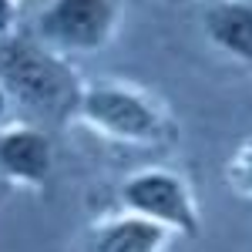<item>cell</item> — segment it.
Here are the masks:
<instances>
[{
  "label": "cell",
  "instance_id": "obj_1",
  "mask_svg": "<svg viewBox=\"0 0 252 252\" xmlns=\"http://www.w3.org/2000/svg\"><path fill=\"white\" fill-rule=\"evenodd\" d=\"M0 81L14 104L37 121H64L78 115L84 84L71 61L47 47L37 34H10L0 40Z\"/></svg>",
  "mask_w": 252,
  "mask_h": 252
},
{
  "label": "cell",
  "instance_id": "obj_2",
  "mask_svg": "<svg viewBox=\"0 0 252 252\" xmlns=\"http://www.w3.org/2000/svg\"><path fill=\"white\" fill-rule=\"evenodd\" d=\"M78 118L111 141L155 145L168 131V118L152 97L128 84H94L84 88Z\"/></svg>",
  "mask_w": 252,
  "mask_h": 252
},
{
  "label": "cell",
  "instance_id": "obj_3",
  "mask_svg": "<svg viewBox=\"0 0 252 252\" xmlns=\"http://www.w3.org/2000/svg\"><path fill=\"white\" fill-rule=\"evenodd\" d=\"M118 20V0H51L40 10L34 34L64 58L94 54L115 37Z\"/></svg>",
  "mask_w": 252,
  "mask_h": 252
},
{
  "label": "cell",
  "instance_id": "obj_4",
  "mask_svg": "<svg viewBox=\"0 0 252 252\" xmlns=\"http://www.w3.org/2000/svg\"><path fill=\"white\" fill-rule=\"evenodd\" d=\"M118 202H121L125 212L155 219L168 232L198 235V209H195V198L189 192V185H185V178L168 172V168H141V172H131L121 182V189H118Z\"/></svg>",
  "mask_w": 252,
  "mask_h": 252
},
{
  "label": "cell",
  "instance_id": "obj_5",
  "mask_svg": "<svg viewBox=\"0 0 252 252\" xmlns=\"http://www.w3.org/2000/svg\"><path fill=\"white\" fill-rule=\"evenodd\" d=\"M54 168V145L40 128H0V175L7 182L44 189Z\"/></svg>",
  "mask_w": 252,
  "mask_h": 252
},
{
  "label": "cell",
  "instance_id": "obj_6",
  "mask_svg": "<svg viewBox=\"0 0 252 252\" xmlns=\"http://www.w3.org/2000/svg\"><path fill=\"white\" fill-rule=\"evenodd\" d=\"M168 249V229L145 219V215H115L97 222L88 232L84 252H165Z\"/></svg>",
  "mask_w": 252,
  "mask_h": 252
},
{
  "label": "cell",
  "instance_id": "obj_7",
  "mask_svg": "<svg viewBox=\"0 0 252 252\" xmlns=\"http://www.w3.org/2000/svg\"><path fill=\"white\" fill-rule=\"evenodd\" d=\"M205 37L229 58L252 64V3L249 0H212L202 14Z\"/></svg>",
  "mask_w": 252,
  "mask_h": 252
},
{
  "label": "cell",
  "instance_id": "obj_8",
  "mask_svg": "<svg viewBox=\"0 0 252 252\" xmlns=\"http://www.w3.org/2000/svg\"><path fill=\"white\" fill-rule=\"evenodd\" d=\"M225 178H229L232 192L249 195L252 198V138H246V141L232 152L229 165H225Z\"/></svg>",
  "mask_w": 252,
  "mask_h": 252
},
{
  "label": "cell",
  "instance_id": "obj_9",
  "mask_svg": "<svg viewBox=\"0 0 252 252\" xmlns=\"http://www.w3.org/2000/svg\"><path fill=\"white\" fill-rule=\"evenodd\" d=\"M14 27H17V7H14V0H0V40L17 34Z\"/></svg>",
  "mask_w": 252,
  "mask_h": 252
},
{
  "label": "cell",
  "instance_id": "obj_10",
  "mask_svg": "<svg viewBox=\"0 0 252 252\" xmlns=\"http://www.w3.org/2000/svg\"><path fill=\"white\" fill-rule=\"evenodd\" d=\"M10 104H14V97H10V91H7L3 81H0V128H3L7 118H10Z\"/></svg>",
  "mask_w": 252,
  "mask_h": 252
}]
</instances>
